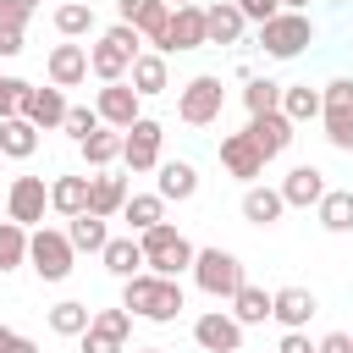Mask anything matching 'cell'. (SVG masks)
Listing matches in <instances>:
<instances>
[{"label": "cell", "mask_w": 353, "mask_h": 353, "mask_svg": "<svg viewBox=\"0 0 353 353\" xmlns=\"http://www.w3.org/2000/svg\"><path fill=\"white\" fill-rule=\"evenodd\" d=\"M121 309L138 314V320H154V325H171L188 298H182V281L176 276H154V270H138L132 281H121Z\"/></svg>", "instance_id": "1"}, {"label": "cell", "mask_w": 353, "mask_h": 353, "mask_svg": "<svg viewBox=\"0 0 353 353\" xmlns=\"http://www.w3.org/2000/svg\"><path fill=\"white\" fill-rule=\"evenodd\" d=\"M138 55H143V33L127 28V22H110V28L88 44V72H94L99 83H127V72H132Z\"/></svg>", "instance_id": "2"}, {"label": "cell", "mask_w": 353, "mask_h": 353, "mask_svg": "<svg viewBox=\"0 0 353 353\" xmlns=\"http://www.w3.org/2000/svg\"><path fill=\"white\" fill-rule=\"evenodd\" d=\"M138 243H143V265H149L154 276H182V270H193V259H199V248H193L171 221L138 232Z\"/></svg>", "instance_id": "3"}, {"label": "cell", "mask_w": 353, "mask_h": 353, "mask_svg": "<svg viewBox=\"0 0 353 353\" xmlns=\"http://www.w3.org/2000/svg\"><path fill=\"white\" fill-rule=\"evenodd\" d=\"M309 44H314L309 11H281V17H270V22L259 28V50H265L270 61H292V55H303Z\"/></svg>", "instance_id": "4"}, {"label": "cell", "mask_w": 353, "mask_h": 353, "mask_svg": "<svg viewBox=\"0 0 353 353\" xmlns=\"http://www.w3.org/2000/svg\"><path fill=\"white\" fill-rule=\"evenodd\" d=\"M221 110H226V88H221L215 72H199V77L182 83V94H176V121L210 127V121H221Z\"/></svg>", "instance_id": "5"}, {"label": "cell", "mask_w": 353, "mask_h": 353, "mask_svg": "<svg viewBox=\"0 0 353 353\" xmlns=\"http://www.w3.org/2000/svg\"><path fill=\"white\" fill-rule=\"evenodd\" d=\"M72 259H77V248H72L66 232L39 226V232L28 237V265L39 270V281H66V276H72Z\"/></svg>", "instance_id": "6"}, {"label": "cell", "mask_w": 353, "mask_h": 353, "mask_svg": "<svg viewBox=\"0 0 353 353\" xmlns=\"http://www.w3.org/2000/svg\"><path fill=\"white\" fill-rule=\"evenodd\" d=\"M193 281H199V292H210V298H232L248 276H243V259H237L232 248H199Z\"/></svg>", "instance_id": "7"}, {"label": "cell", "mask_w": 353, "mask_h": 353, "mask_svg": "<svg viewBox=\"0 0 353 353\" xmlns=\"http://www.w3.org/2000/svg\"><path fill=\"white\" fill-rule=\"evenodd\" d=\"M320 99H325V110H320L325 143L342 149V154H353V77H331V83L320 88Z\"/></svg>", "instance_id": "8"}, {"label": "cell", "mask_w": 353, "mask_h": 353, "mask_svg": "<svg viewBox=\"0 0 353 353\" xmlns=\"http://www.w3.org/2000/svg\"><path fill=\"white\" fill-rule=\"evenodd\" d=\"M116 22L138 28L143 44L165 55V28H171V6L165 0H116Z\"/></svg>", "instance_id": "9"}, {"label": "cell", "mask_w": 353, "mask_h": 353, "mask_svg": "<svg viewBox=\"0 0 353 353\" xmlns=\"http://www.w3.org/2000/svg\"><path fill=\"white\" fill-rule=\"evenodd\" d=\"M160 143H165V127L154 116H138L127 132H121V160L132 171H160Z\"/></svg>", "instance_id": "10"}, {"label": "cell", "mask_w": 353, "mask_h": 353, "mask_svg": "<svg viewBox=\"0 0 353 353\" xmlns=\"http://www.w3.org/2000/svg\"><path fill=\"white\" fill-rule=\"evenodd\" d=\"M44 210H50V188H44V176H17V182H11V193H6V221H17V226H28V232H39Z\"/></svg>", "instance_id": "11"}, {"label": "cell", "mask_w": 353, "mask_h": 353, "mask_svg": "<svg viewBox=\"0 0 353 353\" xmlns=\"http://www.w3.org/2000/svg\"><path fill=\"white\" fill-rule=\"evenodd\" d=\"M94 110H99V121H105V127L127 132V127L143 116V99H138V88H132V83H105V88L94 94Z\"/></svg>", "instance_id": "12"}, {"label": "cell", "mask_w": 353, "mask_h": 353, "mask_svg": "<svg viewBox=\"0 0 353 353\" xmlns=\"http://www.w3.org/2000/svg\"><path fill=\"white\" fill-rule=\"evenodd\" d=\"M193 342L204 353H243V325L226 314V309H204L193 320Z\"/></svg>", "instance_id": "13"}, {"label": "cell", "mask_w": 353, "mask_h": 353, "mask_svg": "<svg viewBox=\"0 0 353 353\" xmlns=\"http://www.w3.org/2000/svg\"><path fill=\"white\" fill-rule=\"evenodd\" d=\"M243 132H248V143L265 154V165H270L276 154H287V143L298 138V132H292V121H287L281 110H270V116H248V127H243Z\"/></svg>", "instance_id": "14"}, {"label": "cell", "mask_w": 353, "mask_h": 353, "mask_svg": "<svg viewBox=\"0 0 353 353\" xmlns=\"http://www.w3.org/2000/svg\"><path fill=\"white\" fill-rule=\"evenodd\" d=\"M221 165H226V176H237V182H259L265 176V154L248 143V132H226L221 138Z\"/></svg>", "instance_id": "15"}, {"label": "cell", "mask_w": 353, "mask_h": 353, "mask_svg": "<svg viewBox=\"0 0 353 353\" xmlns=\"http://www.w3.org/2000/svg\"><path fill=\"white\" fill-rule=\"evenodd\" d=\"M44 72H50V83L55 88H77V83H88V44H55L50 50V61H44Z\"/></svg>", "instance_id": "16"}, {"label": "cell", "mask_w": 353, "mask_h": 353, "mask_svg": "<svg viewBox=\"0 0 353 353\" xmlns=\"http://www.w3.org/2000/svg\"><path fill=\"white\" fill-rule=\"evenodd\" d=\"M331 188H325V171L320 165H292L287 176H281V199H287V210H309V204H320Z\"/></svg>", "instance_id": "17"}, {"label": "cell", "mask_w": 353, "mask_h": 353, "mask_svg": "<svg viewBox=\"0 0 353 353\" xmlns=\"http://www.w3.org/2000/svg\"><path fill=\"white\" fill-rule=\"evenodd\" d=\"M314 309H320V298H314L309 287H281V292H270V320H281L287 331H303V325L314 320Z\"/></svg>", "instance_id": "18"}, {"label": "cell", "mask_w": 353, "mask_h": 353, "mask_svg": "<svg viewBox=\"0 0 353 353\" xmlns=\"http://www.w3.org/2000/svg\"><path fill=\"white\" fill-rule=\"evenodd\" d=\"M204 44H210V33H204V6H182V11H171L165 55H176V50H204Z\"/></svg>", "instance_id": "19"}, {"label": "cell", "mask_w": 353, "mask_h": 353, "mask_svg": "<svg viewBox=\"0 0 353 353\" xmlns=\"http://www.w3.org/2000/svg\"><path fill=\"white\" fill-rule=\"evenodd\" d=\"M66 94L50 83V88H28V99H22V116L39 127V132H50V127H66Z\"/></svg>", "instance_id": "20"}, {"label": "cell", "mask_w": 353, "mask_h": 353, "mask_svg": "<svg viewBox=\"0 0 353 353\" xmlns=\"http://www.w3.org/2000/svg\"><path fill=\"white\" fill-rule=\"evenodd\" d=\"M132 88H138V99H154V94H165L171 88V66H165V55L160 50H143L138 61H132Z\"/></svg>", "instance_id": "21"}, {"label": "cell", "mask_w": 353, "mask_h": 353, "mask_svg": "<svg viewBox=\"0 0 353 353\" xmlns=\"http://www.w3.org/2000/svg\"><path fill=\"white\" fill-rule=\"evenodd\" d=\"M154 193H160L165 204H188V199L199 193V171H193L188 160H160V182H154Z\"/></svg>", "instance_id": "22"}, {"label": "cell", "mask_w": 353, "mask_h": 353, "mask_svg": "<svg viewBox=\"0 0 353 353\" xmlns=\"http://www.w3.org/2000/svg\"><path fill=\"white\" fill-rule=\"evenodd\" d=\"M287 215V199H281V188H243V221L248 226H276Z\"/></svg>", "instance_id": "23"}, {"label": "cell", "mask_w": 353, "mask_h": 353, "mask_svg": "<svg viewBox=\"0 0 353 353\" xmlns=\"http://www.w3.org/2000/svg\"><path fill=\"white\" fill-rule=\"evenodd\" d=\"M99 259H105V270H110L116 281H132L138 270H149V265H143V243H138L132 232H127V237H110Z\"/></svg>", "instance_id": "24"}, {"label": "cell", "mask_w": 353, "mask_h": 353, "mask_svg": "<svg viewBox=\"0 0 353 353\" xmlns=\"http://www.w3.org/2000/svg\"><path fill=\"white\" fill-rule=\"evenodd\" d=\"M243 11L232 6V0H210L204 6V33H210V44H237L243 39Z\"/></svg>", "instance_id": "25"}, {"label": "cell", "mask_w": 353, "mask_h": 353, "mask_svg": "<svg viewBox=\"0 0 353 353\" xmlns=\"http://www.w3.org/2000/svg\"><path fill=\"white\" fill-rule=\"evenodd\" d=\"M88 193H94V176H55L50 182V210L72 221V215L88 210Z\"/></svg>", "instance_id": "26"}, {"label": "cell", "mask_w": 353, "mask_h": 353, "mask_svg": "<svg viewBox=\"0 0 353 353\" xmlns=\"http://www.w3.org/2000/svg\"><path fill=\"white\" fill-rule=\"evenodd\" d=\"M320 110H325V99H320V88H309V83H281V116L298 127V121H320Z\"/></svg>", "instance_id": "27"}, {"label": "cell", "mask_w": 353, "mask_h": 353, "mask_svg": "<svg viewBox=\"0 0 353 353\" xmlns=\"http://www.w3.org/2000/svg\"><path fill=\"white\" fill-rule=\"evenodd\" d=\"M127 199H132V193H127V176L99 171V176H94V193H88V210L110 221V215H121V210H127Z\"/></svg>", "instance_id": "28"}, {"label": "cell", "mask_w": 353, "mask_h": 353, "mask_svg": "<svg viewBox=\"0 0 353 353\" xmlns=\"http://www.w3.org/2000/svg\"><path fill=\"white\" fill-rule=\"evenodd\" d=\"M66 237H72V248H77V254H105V243H110V226H105V215L83 210V215H72Z\"/></svg>", "instance_id": "29"}, {"label": "cell", "mask_w": 353, "mask_h": 353, "mask_svg": "<svg viewBox=\"0 0 353 353\" xmlns=\"http://www.w3.org/2000/svg\"><path fill=\"white\" fill-rule=\"evenodd\" d=\"M232 320H237V325H265V320H270V292L254 287V281H243V287L232 292Z\"/></svg>", "instance_id": "30"}, {"label": "cell", "mask_w": 353, "mask_h": 353, "mask_svg": "<svg viewBox=\"0 0 353 353\" xmlns=\"http://www.w3.org/2000/svg\"><path fill=\"white\" fill-rule=\"evenodd\" d=\"M33 149H39V127H33L28 116H6V121H0V154L28 160Z\"/></svg>", "instance_id": "31"}, {"label": "cell", "mask_w": 353, "mask_h": 353, "mask_svg": "<svg viewBox=\"0 0 353 353\" xmlns=\"http://www.w3.org/2000/svg\"><path fill=\"white\" fill-rule=\"evenodd\" d=\"M314 215H320V226L325 232H353V188H331L320 204H314Z\"/></svg>", "instance_id": "32"}, {"label": "cell", "mask_w": 353, "mask_h": 353, "mask_svg": "<svg viewBox=\"0 0 353 353\" xmlns=\"http://www.w3.org/2000/svg\"><path fill=\"white\" fill-rule=\"evenodd\" d=\"M121 221H127V232L138 237V232H149V226L165 221V199H160V193H132L127 210H121Z\"/></svg>", "instance_id": "33"}, {"label": "cell", "mask_w": 353, "mask_h": 353, "mask_svg": "<svg viewBox=\"0 0 353 353\" xmlns=\"http://www.w3.org/2000/svg\"><path fill=\"white\" fill-rule=\"evenodd\" d=\"M88 325H94V309L77 303V298H61V303L50 309V331H55V336H83Z\"/></svg>", "instance_id": "34"}, {"label": "cell", "mask_w": 353, "mask_h": 353, "mask_svg": "<svg viewBox=\"0 0 353 353\" xmlns=\"http://www.w3.org/2000/svg\"><path fill=\"white\" fill-rule=\"evenodd\" d=\"M77 149H83V160H88L94 171H105L110 160H121V132H116V127H99V132H88Z\"/></svg>", "instance_id": "35"}, {"label": "cell", "mask_w": 353, "mask_h": 353, "mask_svg": "<svg viewBox=\"0 0 353 353\" xmlns=\"http://www.w3.org/2000/svg\"><path fill=\"white\" fill-rule=\"evenodd\" d=\"M55 33H61V39H83V33H94V6H83V0L55 6Z\"/></svg>", "instance_id": "36"}, {"label": "cell", "mask_w": 353, "mask_h": 353, "mask_svg": "<svg viewBox=\"0 0 353 353\" xmlns=\"http://www.w3.org/2000/svg\"><path fill=\"white\" fill-rule=\"evenodd\" d=\"M243 105H248V116H270V110H281V83H276V77H248Z\"/></svg>", "instance_id": "37"}, {"label": "cell", "mask_w": 353, "mask_h": 353, "mask_svg": "<svg viewBox=\"0 0 353 353\" xmlns=\"http://www.w3.org/2000/svg\"><path fill=\"white\" fill-rule=\"evenodd\" d=\"M28 226H17V221H0V270H17V265H28Z\"/></svg>", "instance_id": "38"}, {"label": "cell", "mask_w": 353, "mask_h": 353, "mask_svg": "<svg viewBox=\"0 0 353 353\" xmlns=\"http://www.w3.org/2000/svg\"><path fill=\"white\" fill-rule=\"evenodd\" d=\"M99 127H105V121H99V110H94V105H72V110H66V132H72L77 143H83L88 132H99Z\"/></svg>", "instance_id": "39"}, {"label": "cell", "mask_w": 353, "mask_h": 353, "mask_svg": "<svg viewBox=\"0 0 353 353\" xmlns=\"http://www.w3.org/2000/svg\"><path fill=\"white\" fill-rule=\"evenodd\" d=\"M94 331L127 342V336H132V314H127V309H99V314H94Z\"/></svg>", "instance_id": "40"}, {"label": "cell", "mask_w": 353, "mask_h": 353, "mask_svg": "<svg viewBox=\"0 0 353 353\" xmlns=\"http://www.w3.org/2000/svg\"><path fill=\"white\" fill-rule=\"evenodd\" d=\"M28 88H33V83H22V77H0V121H6V116H22Z\"/></svg>", "instance_id": "41"}, {"label": "cell", "mask_w": 353, "mask_h": 353, "mask_svg": "<svg viewBox=\"0 0 353 353\" xmlns=\"http://www.w3.org/2000/svg\"><path fill=\"white\" fill-rule=\"evenodd\" d=\"M39 11V0H0V28H28V17Z\"/></svg>", "instance_id": "42"}, {"label": "cell", "mask_w": 353, "mask_h": 353, "mask_svg": "<svg viewBox=\"0 0 353 353\" xmlns=\"http://www.w3.org/2000/svg\"><path fill=\"white\" fill-rule=\"evenodd\" d=\"M237 11H243V22H254V28H265L270 17H281V0H232Z\"/></svg>", "instance_id": "43"}, {"label": "cell", "mask_w": 353, "mask_h": 353, "mask_svg": "<svg viewBox=\"0 0 353 353\" xmlns=\"http://www.w3.org/2000/svg\"><path fill=\"white\" fill-rule=\"evenodd\" d=\"M77 342H83V353H121V342H116V336H105V331H94V325H88Z\"/></svg>", "instance_id": "44"}, {"label": "cell", "mask_w": 353, "mask_h": 353, "mask_svg": "<svg viewBox=\"0 0 353 353\" xmlns=\"http://www.w3.org/2000/svg\"><path fill=\"white\" fill-rule=\"evenodd\" d=\"M314 353H353V336H347V331H331V336L314 342Z\"/></svg>", "instance_id": "45"}, {"label": "cell", "mask_w": 353, "mask_h": 353, "mask_svg": "<svg viewBox=\"0 0 353 353\" xmlns=\"http://www.w3.org/2000/svg\"><path fill=\"white\" fill-rule=\"evenodd\" d=\"M276 353H314V342L303 336V331H281V347Z\"/></svg>", "instance_id": "46"}, {"label": "cell", "mask_w": 353, "mask_h": 353, "mask_svg": "<svg viewBox=\"0 0 353 353\" xmlns=\"http://www.w3.org/2000/svg\"><path fill=\"white\" fill-rule=\"evenodd\" d=\"M0 55H6V61L22 55V33H17V28H0Z\"/></svg>", "instance_id": "47"}, {"label": "cell", "mask_w": 353, "mask_h": 353, "mask_svg": "<svg viewBox=\"0 0 353 353\" xmlns=\"http://www.w3.org/2000/svg\"><path fill=\"white\" fill-rule=\"evenodd\" d=\"M6 353H39V342H33V336H22V331H11V342H6Z\"/></svg>", "instance_id": "48"}, {"label": "cell", "mask_w": 353, "mask_h": 353, "mask_svg": "<svg viewBox=\"0 0 353 353\" xmlns=\"http://www.w3.org/2000/svg\"><path fill=\"white\" fill-rule=\"evenodd\" d=\"M281 11H309V0H281Z\"/></svg>", "instance_id": "49"}, {"label": "cell", "mask_w": 353, "mask_h": 353, "mask_svg": "<svg viewBox=\"0 0 353 353\" xmlns=\"http://www.w3.org/2000/svg\"><path fill=\"white\" fill-rule=\"evenodd\" d=\"M165 6H171V11H182V6H199V0H165Z\"/></svg>", "instance_id": "50"}, {"label": "cell", "mask_w": 353, "mask_h": 353, "mask_svg": "<svg viewBox=\"0 0 353 353\" xmlns=\"http://www.w3.org/2000/svg\"><path fill=\"white\" fill-rule=\"evenodd\" d=\"M6 342H11V325H0V353H6Z\"/></svg>", "instance_id": "51"}, {"label": "cell", "mask_w": 353, "mask_h": 353, "mask_svg": "<svg viewBox=\"0 0 353 353\" xmlns=\"http://www.w3.org/2000/svg\"><path fill=\"white\" fill-rule=\"evenodd\" d=\"M132 353H165V347H132Z\"/></svg>", "instance_id": "52"}]
</instances>
